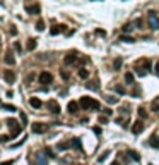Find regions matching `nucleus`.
Instances as JSON below:
<instances>
[{
    "mask_svg": "<svg viewBox=\"0 0 159 165\" xmlns=\"http://www.w3.org/2000/svg\"><path fill=\"white\" fill-rule=\"evenodd\" d=\"M79 105H81L84 110H98L99 107H101L98 100L89 98V96H82V98H81V102H79Z\"/></svg>",
    "mask_w": 159,
    "mask_h": 165,
    "instance_id": "f257e3e1",
    "label": "nucleus"
},
{
    "mask_svg": "<svg viewBox=\"0 0 159 165\" xmlns=\"http://www.w3.org/2000/svg\"><path fill=\"white\" fill-rule=\"evenodd\" d=\"M5 124H7V127L10 129V136H12V138L17 136L19 132L22 131V126H19V120H16V119H7Z\"/></svg>",
    "mask_w": 159,
    "mask_h": 165,
    "instance_id": "f03ea898",
    "label": "nucleus"
},
{
    "mask_svg": "<svg viewBox=\"0 0 159 165\" xmlns=\"http://www.w3.org/2000/svg\"><path fill=\"white\" fill-rule=\"evenodd\" d=\"M147 19H149V28L151 29H159V17H158V12L156 10H149L147 14Z\"/></svg>",
    "mask_w": 159,
    "mask_h": 165,
    "instance_id": "7ed1b4c3",
    "label": "nucleus"
},
{
    "mask_svg": "<svg viewBox=\"0 0 159 165\" xmlns=\"http://www.w3.org/2000/svg\"><path fill=\"white\" fill-rule=\"evenodd\" d=\"M46 109L50 110V112H52V113H60V103H58V102H56V100H48V102H46Z\"/></svg>",
    "mask_w": 159,
    "mask_h": 165,
    "instance_id": "20e7f679",
    "label": "nucleus"
},
{
    "mask_svg": "<svg viewBox=\"0 0 159 165\" xmlns=\"http://www.w3.org/2000/svg\"><path fill=\"white\" fill-rule=\"evenodd\" d=\"M39 83L45 84V86H48L50 83H53V76L50 72H46V71H43V72L39 74Z\"/></svg>",
    "mask_w": 159,
    "mask_h": 165,
    "instance_id": "39448f33",
    "label": "nucleus"
},
{
    "mask_svg": "<svg viewBox=\"0 0 159 165\" xmlns=\"http://www.w3.org/2000/svg\"><path fill=\"white\" fill-rule=\"evenodd\" d=\"M3 79H5V83H9V84L16 83V72L10 71V69H7V71L3 72Z\"/></svg>",
    "mask_w": 159,
    "mask_h": 165,
    "instance_id": "423d86ee",
    "label": "nucleus"
},
{
    "mask_svg": "<svg viewBox=\"0 0 159 165\" xmlns=\"http://www.w3.org/2000/svg\"><path fill=\"white\" fill-rule=\"evenodd\" d=\"M26 10H28V14H39L41 7H39V3H26Z\"/></svg>",
    "mask_w": 159,
    "mask_h": 165,
    "instance_id": "0eeeda50",
    "label": "nucleus"
},
{
    "mask_svg": "<svg viewBox=\"0 0 159 165\" xmlns=\"http://www.w3.org/2000/svg\"><path fill=\"white\" fill-rule=\"evenodd\" d=\"M34 158H36V164L38 165H46L48 164V160H46V153H43V151H38L34 155Z\"/></svg>",
    "mask_w": 159,
    "mask_h": 165,
    "instance_id": "6e6552de",
    "label": "nucleus"
},
{
    "mask_svg": "<svg viewBox=\"0 0 159 165\" xmlns=\"http://www.w3.org/2000/svg\"><path fill=\"white\" fill-rule=\"evenodd\" d=\"M63 62L67 64V65H72V64H75L77 62V54L75 52H70V54L65 55V58H63Z\"/></svg>",
    "mask_w": 159,
    "mask_h": 165,
    "instance_id": "1a4fd4ad",
    "label": "nucleus"
},
{
    "mask_svg": "<svg viewBox=\"0 0 159 165\" xmlns=\"http://www.w3.org/2000/svg\"><path fill=\"white\" fill-rule=\"evenodd\" d=\"M33 132H34V134H43V132H46V124H39V122L33 124Z\"/></svg>",
    "mask_w": 159,
    "mask_h": 165,
    "instance_id": "9d476101",
    "label": "nucleus"
},
{
    "mask_svg": "<svg viewBox=\"0 0 159 165\" xmlns=\"http://www.w3.org/2000/svg\"><path fill=\"white\" fill-rule=\"evenodd\" d=\"M142 131H144V122H142V120L134 122V126H132V132H134V134H140Z\"/></svg>",
    "mask_w": 159,
    "mask_h": 165,
    "instance_id": "9b49d317",
    "label": "nucleus"
},
{
    "mask_svg": "<svg viewBox=\"0 0 159 165\" xmlns=\"http://www.w3.org/2000/svg\"><path fill=\"white\" fill-rule=\"evenodd\" d=\"M3 60H5L7 65H14V64H16V57H14L12 52H7V54L3 55Z\"/></svg>",
    "mask_w": 159,
    "mask_h": 165,
    "instance_id": "f8f14e48",
    "label": "nucleus"
},
{
    "mask_svg": "<svg viewBox=\"0 0 159 165\" xmlns=\"http://www.w3.org/2000/svg\"><path fill=\"white\" fill-rule=\"evenodd\" d=\"M86 88H87V90H92V91L99 90V81H98V79H92V81H89V83H86Z\"/></svg>",
    "mask_w": 159,
    "mask_h": 165,
    "instance_id": "ddd939ff",
    "label": "nucleus"
},
{
    "mask_svg": "<svg viewBox=\"0 0 159 165\" xmlns=\"http://www.w3.org/2000/svg\"><path fill=\"white\" fill-rule=\"evenodd\" d=\"M67 110H69V113H77L79 112V103L77 102H69Z\"/></svg>",
    "mask_w": 159,
    "mask_h": 165,
    "instance_id": "4468645a",
    "label": "nucleus"
},
{
    "mask_svg": "<svg viewBox=\"0 0 159 165\" xmlns=\"http://www.w3.org/2000/svg\"><path fill=\"white\" fill-rule=\"evenodd\" d=\"M29 105H31V107H34V109H41V107H43V102H41L39 98L33 96V98L29 100Z\"/></svg>",
    "mask_w": 159,
    "mask_h": 165,
    "instance_id": "2eb2a0df",
    "label": "nucleus"
},
{
    "mask_svg": "<svg viewBox=\"0 0 159 165\" xmlns=\"http://www.w3.org/2000/svg\"><path fill=\"white\" fill-rule=\"evenodd\" d=\"M58 151H65V150H69L72 148V141H62V143H58Z\"/></svg>",
    "mask_w": 159,
    "mask_h": 165,
    "instance_id": "dca6fc26",
    "label": "nucleus"
},
{
    "mask_svg": "<svg viewBox=\"0 0 159 165\" xmlns=\"http://www.w3.org/2000/svg\"><path fill=\"white\" fill-rule=\"evenodd\" d=\"M63 31H65V26H63V24H60V26H53L50 33L55 36V35H60V33H63Z\"/></svg>",
    "mask_w": 159,
    "mask_h": 165,
    "instance_id": "f3484780",
    "label": "nucleus"
},
{
    "mask_svg": "<svg viewBox=\"0 0 159 165\" xmlns=\"http://www.w3.org/2000/svg\"><path fill=\"white\" fill-rule=\"evenodd\" d=\"M149 145H151L152 148H159V136L152 134V136H151V139H149Z\"/></svg>",
    "mask_w": 159,
    "mask_h": 165,
    "instance_id": "a211bd4d",
    "label": "nucleus"
},
{
    "mask_svg": "<svg viewBox=\"0 0 159 165\" xmlns=\"http://www.w3.org/2000/svg\"><path fill=\"white\" fill-rule=\"evenodd\" d=\"M127 155H128L132 160H135V162H139V160H140V155H139L137 151H134V150H128V151H127Z\"/></svg>",
    "mask_w": 159,
    "mask_h": 165,
    "instance_id": "6ab92c4d",
    "label": "nucleus"
},
{
    "mask_svg": "<svg viewBox=\"0 0 159 165\" xmlns=\"http://www.w3.org/2000/svg\"><path fill=\"white\" fill-rule=\"evenodd\" d=\"M70 141H72V148L82 150V145H81V139H79V138H74V139H70Z\"/></svg>",
    "mask_w": 159,
    "mask_h": 165,
    "instance_id": "aec40b11",
    "label": "nucleus"
},
{
    "mask_svg": "<svg viewBox=\"0 0 159 165\" xmlns=\"http://www.w3.org/2000/svg\"><path fill=\"white\" fill-rule=\"evenodd\" d=\"M113 90L118 93V95H125V93H127V90H125L122 84H115V86H113Z\"/></svg>",
    "mask_w": 159,
    "mask_h": 165,
    "instance_id": "412c9836",
    "label": "nucleus"
},
{
    "mask_svg": "<svg viewBox=\"0 0 159 165\" xmlns=\"http://www.w3.org/2000/svg\"><path fill=\"white\" fill-rule=\"evenodd\" d=\"M36 45H38V41H36L34 38H31V40H28V50H34Z\"/></svg>",
    "mask_w": 159,
    "mask_h": 165,
    "instance_id": "4be33fe9",
    "label": "nucleus"
},
{
    "mask_svg": "<svg viewBox=\"0 0 159 165\" xmlns=\"http://www.w3.org/2000/svg\"><path fill=\"white\" fill-rule=\"evenodd\" d=\"M109 153H111V151H109V150H106V151L103 153V155H99V157H98V162H99V164H103V162H105L106 158L109 157Z\"/></svg>",
    "mask_w": 159,
    "mask_h": 165,
    "instance_id": "5701e85b",
    "label": "nucleus"
},
{
    "mask_svg": "<svg viewBox=\"0 0 159 165\" xmlns=\"http://www.w3.org/2000/svg\"><path fill=\"white\" fill-rule=\"evenodd\" d=\"M36 29H38V31H43V29H45V21H43V19H38V22H36Z\"/></svg>",
    "mask_w": 159,
    "mask_h": 165,
    "instance_id": "b1692460",
    "label": "nucleus"
},
{
    "mask_svg": "<svg viewBox=\"0 0 159 165\" xmlns=\"http://www.w3.org/2000/svg\"><path fill=\"white\" fill-rule=\"evenodd\" d=\"M122 62H123V60H122L120 57H118V58L113 62V67H115V71H120V67H122Z\"/></svg>",
    "mask_w": 159,
    "mask_h": 165,
    "instance_id": "393cba45",
    "label": "nucleus"
},
{
    "mask_svg": "<svg viewBox=\"0 0 159 165\" xmlns=\"http://www.w3.org/2000/svg\"><path fill=\"white\" fill-rule=\"evenodd\" d=\"M105 100L108 102V103H118V96H105Z\"/></svg>",
    "mask_w": 159,
    "mask_h": 165,
    "instance_id": "a878e982",
    "label": "nucleus"
},
{
    "mask_svg": "<svg viewBox=\"0 0 159 165\" xmlns=\"http://www.w3.org/2000/svg\"><path fill=\"white\" fill-rule=\"evenodd\" d=\"M125 81H127L128 84H134V74H132V72H127V74H125Z\"/></svg>",
    "mask_w": 159,
    "mask_h": 165,
    "instance_id": "bb28decb",
    "label": "nucleus"
},
{
    "mask_svg": "<svg viewBox=\"0 0 159 165\" xmlns=\"http://www.w3.org/2000/svg\"><path fill=\"white\" fill-rule=\"evenodd\" d=\"M60 76H62V79H65V81H69V79H70V72H69V71H65V69H63V71H60Z\"/></svg>",
    "mask_w": 159,
    "mask_h": 165,
    "instance_id": "cd10ccee",
    "label": "nucleus"
},
{
    "mask_svg": "<svg viewBox=\"0 0 159 165\" xmlns=\"http://www.w3.org/2000/svg\"><path fill=\"white\" fill-rule=\"evenodd\" d=\"M89 76V71L87 69H79V77H82V79H86Z\"/></svg>",
    "mask_w": 159,
    "mask_h": 165,
    "instance_id": "c85d7f7f",
    "label": "nucleus"
},
{
    "mask_svg": "<svg viewBox=\"0 0 159 165\" xmlns=\"http://www.w3.org/2000/svg\"><path fill=\"white\" fill-rule=\"evenodd\" d=\"M120 113H123V115H130V107H127V105H123V107L120 109Z\"/></svg>",
    "mask_w": 159,
    "mask_h": 165,
    "instance_id": "c756f323",
    "label": "nucleus"
},
{
    "mask_svg": "<svg viewBox=\"0 0 159 165\" xmlns=\"http://www.w3.org/2000/svg\"><path fill=\"white\" fill-rule=\"evenodd\" d=\"M19 115H21V120H22V126H26V124H28V117H26V113H24V112H19Z\"/></svg>",
    "mask_w": 159,
    "mask_h": 165,
    "instance_id": "7c9ffc66",
    "label": "nucleus"
},
{
    "mask_svg": "<svg viewBox=\"0 0 159 165\" xmlns=\"http://www.w3.org/2000/svg\"><path fill=\"white\" fill-rule=\"evenodd\" d=\"M3 110H7V112H17V109L14 105H3Z\"/></svg>",
    "mask_w": 159,
    "mask_h": 165,
    "instance_id": "2f4dec72",
    "label": "nucleus"
},
{
    "mask_svg": "<svg viewBox=\"0 0 159 165\" xmlns=\"http://www.w3.org/2000/svg\"><path fill=\"white\" fill-rule=\"evenodd\" d=\"M120 41H125V43H132L134 38L132 36H120Z\"/></svg>",
    "mask_w": 159,
    "mask_h": 165,
    "instance_id": "473e14b6",
    "label": "nucleus"
},
{
    "mask_svg": "<svg viewBox=\"0 0 159 165\" xmlns=\"http://www.w3.org/2000/svg\"><path fill=\"white\" fill-rule=\"evenodd\" d=\"M137 112H139V115H140L142 119H145V117H147V112H145V109H142V107H139V110H137Z\"/></svg>",
    "mask_w": 159,
    "mask_h": 165,
    "instance_id": "72a5a7b5",
    "label": "nucleus"
},
{
    "mask_svg": "<svg viewBox=\"0 0 159 165\" xmlns=\"http://www.w3.org/2000/svg\"><path fill=\"white\" fill-rule=\"evenodd\" d=\"M45 153H46V155H48L50 158H55V153L52 151V148H46V150H45Z\"/></svg>",
    "mask_w": 159,
    "mask_h": 165,
    "instance_id": "f704fd0d",
    "label": "nucleus"
},
{
    "mask_svg": "<svg viewBox=\"0 0 159 165\" xmlns=\"http://www.w3.org/2000/svg\"><path fill=\"white\" fill-rule=\"evenodd\" d=\"M98 122H99V124H106V122H108V119H106V115H99V119H98Z\"/></svg>",
    "mask_w": 159,
    "mask_h": 165,
    "instance_id": "c9c22d12",
    "label": "nucleus"
},
{
    "mask_svg": "<svg viewBox=\"0 0 159 165\" xmlns=\"http://www.w3.org/2000/svg\"><path fill=\"white\" fill-rule=\"evenodd\" d=\"M132 29H134V28H132V24H125V26H123L125 33H128V31H132Z\"/></svg>",
    "mask_w": 159,
    "mask_h": 165,
    "instance_id": "e433bc0d",
    "label": "nucleus"
},
{
    "mask_svg": "<svg viewBox=\"0 0 159 165\" xmlns=\"http://www.w3.org/2000/svg\"><path fill=\"white\" fill-rule=\"evenodd\" d=\"M152 110H154V112L159 110V98H158V102H152Z\"/></svg>",
    "mask_w": 159,
    "mask_h": 165,
    "instance_id": "4c0bfd02",
    "label": "nucleus"
},
{
    "mask_svg": "<svg viewBox=\"0 0 159 165\" xmlns=\"http://www.w3.org/2000/svg\"><path fill=\"white\" fill-rule=\"evenodd\" d=\"M142 24H144V21H142L140 17H139V19H135V26H137V28H142Z\"/></svg>",
    "mask_w": 159,
    "mask_h": 165,
    "instance_id": "58836bf2",
    "label": "nucleus"
},
{
    "mask_svg": "<svg viewBox=\"0 0 159 165\" xmlns=\"http://www.w3.org/2000/svg\"><path fill=\"white\" fill-rule=\"evenodd\" d=\"M12 136H0V143H5V141H9Z\"/></svg>",
    "mask_w": 159,
    "mask_h": 165,
    "instance_id": "ea45409f",
    "label": "nucleus"
},
{
    "mask_svg": "<svg viewBox=\"0 0 159 165\" xmlns=\"http://www.w3.org/2000/svg\"><path fill=\"white\" fill-rule=\"evenodd\" d=\"M103 113L108 117V115H111V113H113V110H111V109H103Z\"/></svg>",
    "mask_w": 159,
    "mask_h": 165,
    "instance_id": "a19ab883",
    "label": "nucleus"
},
{
    "mask_svg": "<svg viewBox=\"0 0 159 165\" xmlns=\"http://www.w3.org/2000/svg\"><path fill=\"white\" fill-rule=\"evenodd\" d=\"M14 164V160H7V162H2L0 165H12Z\"/></svg>",
    "mask_w": 159,
    "mask_h": 165,
    "instance_id": "79ce46f5",
    "label": "nucleus"
},
{
    "mask_svg": "<svg viewBox=\"0 0 159 165\" xmlns=\"http://www.w3.org/2000/svg\"><path fill=\"white\" fill-rule=\"evenodd\" d=\"M92 131H94V134H98V136L101 134V129H99V127H94V129H92Z\"/></svg>",
    "mask_w": 159,
    "mask_h": 165,
    "instance_id": "37998d69",
    "label": "nucleus"
},
{
    "mask_svg": "<svg viewBox=\"0 0 159 165\" xmlns=\"http://www.w3.org/2000/svg\"><path fill=\"white\" fill-rule=\"evenodd\" d=\"M14 48H16V50H17V52H21V50H22V48H21V45H19V43H14Z\"/></svg>",
    "mask_w": 159,
    "mask_h": 165,
    "instance_id": "c03bdc74",
    "label": "nucleus"
},
{
    "mask_svg": "<svg viewBox=\"0 0 159 165\" xmlns=\"http://www.w3.org/2000/svg\"><path fill=\"white\" fill-rule=\"evenodd\" d=\"M156 72L159 74V62H158V64H156Z\"/></svg>",
    "mask_w": 159,
    "mask_h": 165,
    "instance_id": "a18cd8bd",
    "label": "nucleus"
},
{
    "mask_svg": "<svg viewBox=\"0 0 159 165\" xmlns=\"http://www.w3.org/2000/svg\"><path fill=\"white\" fill-rule=\"evenodd\" d=\"M111 165H120V164H118V162H113V164H111Z\"/></svg>",
    "mask_w": 159,
    "mask_h": 165,
    "instance_id": "49530a36",
    "label": "nucleus"
},
{
    "mask_svg": "<svg viewBox=\"0 0 159 165\" xmlns=\"http://www.w3.org/2000/svg\"><path fill=\"white\" fill-rule=\"evenodd\" d=\"M0 43H2V38H0Z\"/></svg>",
    "mask_w": 159,
    "mask_h": 165,
    "instance_id": "de8ad7c7",
    "label": "nucleus"
}]
</instances>
